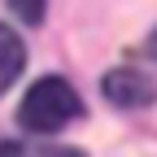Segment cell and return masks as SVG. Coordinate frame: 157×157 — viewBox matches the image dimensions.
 Wrapping results in <instances>:
<instances>
[{"mask_svg":"<svg viewBox=\"0 0 157 157\" xmlns=\"http://www.w3.org/2000/svg\"><path fill=\"white\" fill-rule=\"evenodd\" d=\"M74 118H83V96H78L66 78H57V74L31 83V92L22 96V105H17V122L31 135H57L61 127H70Z\"/></svg>","mask_w":157,"mask_h":157,"instance_id":"1","label":"cell"},{"mask_svg":"<svg viewBox=\"0 0 157 157\" xmlns=\"http://www.w3.org/2000/svg\"><path fill=\"white\" fill-rule=\"evenodd\" d=\"M5 5L22 17L26 26H39V22H44V13H48V0H5Z\"/></svg>","mask_w":157,"mask_h":157,"instance_id":"5","label":"cell"},{"mask_svg":"<svg viewBox=\"0 0 157 157\" xmlns=\"http://www.w3.org/2000/svg\"><path fill=\"white\" fill-rule=\"evenodd\" d=\"M144 52H148V61H157V31L144 39Z\"/></svg>","mask_w":157,"mask_h":157,"instance_id":"6","label":"cell"},{"mask_svg":"<svg viewBox=\"0 0 157 157\" xmlns=\"http://www.w3.org/2000/svg\"><path fill=\"white\" fill-rule=\"evenodd\" d=\"M0 157H87L83 148L70 144H26V140H9L0 144Z\"/></svg>","mask_w":157,"mask_h":157,"instance_id":"4","label":"cell"},{"mask_svg":"<svg viewBox=\"0 0 157 157\" xmlns=\"http://www.w3.org/2000/svg\"><path fill=\"white\" fill-rule=\"evenodd\" d=\"M22 70H26V44H22L17 31H9L5 22H0V96L17 83Z\"/></svg>","mask_w":157,"mask_h":157,"instance_id":"3","label":"cell"},{"mask_svg":"<svg viewBox=\"0 0 157 157\" xmlns=\"http://www.w3.org/2000/svg\"><path fill=\"white\" fill-rule=\"evenodd\" d=\"M101 92H105V101L118 105V109H148V105L157 101L153 74L135 70V66H113V70L101 78Z\"/></svg>","mask_w":157,"mask_h":157,"instance_id":"2","label":"cell"}]
</instances>
